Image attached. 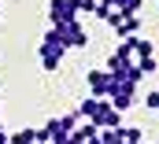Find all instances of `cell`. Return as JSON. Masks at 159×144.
I'll return each mask as SVG.
<instances>
[{
  "mask_svg": "<svg viewBox=\"0 0 159 144\" xmlns=\"http://www.w3.org/2000/svg\"><path fill=\"white\" fill-rule=\"evenodd\" d=\"M63 56H67L63 41H59V34H56V30L48 26V34L41 37V44H37V59H41V70L56 74V70H59V63H63Z\"/></svg>",
  "mask_w": 159,
  "mask_h": 144,
  "instance_id": "obj_1",
  "label": "cell"
},
{
  "mask_svg": "<svg viewBox=\"0 0 159 144\" xmlns=\"http://www.w3.org/2000/svg\"><path fill=\"white\" fill-rule=\"evenodd\" d=\"M78 122H81V118L74 115V111H70V115H56V118H48V122L41 126L37 133H41L44 144H48V141H67V137L78 129Z\"/></svg>",
  "mask_w": 159,
  "mask_h": 144,
  "instance_id": "obj_2",
  "label": "cell"
},
{
  "mask_svg": "<svg viewBox=\"0 0 159 144\" xmlns=\"http://www.w3.org/2000/svg\"><path fill=\"white\" fill-rule=\"evenodd\" d=\"M107 104L115 111H129L137 104V85L133 81H126V78H111V85H107V96H104Z\"/></svg>",
  "mask_w": 159,
  "mask_h": 144,
  "instance_id": "obj_3",
  "label": "cell"
},
{
  "mask_svg": "<svg viewBox=\"0 0 159 144\" xmlns=\"http://www.w3.org/2000/svg\"><path fill=\"white\" fill-rule=\"evenodd\" d=\"M59 41H63V48H85L89 44V30H85V22L81 19H70V22H63V26H52Z\"/></svg>",
  "mask_w": 159,
  "mask_h": 144,
  "instance_id": "obj_4",
  "label": "cell"
},
{
  "mask_svg": "<svg viewBox=\"0 0 159 144\" xmlns=\"http://www.w3.org/2000/svg\"><path fill=\"white\" fill-rule=\"evenodd\" d=\"M70 19H78L74 0H48V22H52V26H63V22H70Z\"/></svg>",
  "mask_w": 159,
  "mask_h": 144,
  "instance_id": "obj_5",
  "label": "cell"
},
{
  "mask_svg": "<svg viewBox=\"0 0 159 144\" xmlns=\"http://www.w3.org/2000/svg\"><path fill=\"white\" fill-rule=\"evenodd\" d=\"M85 81H89V96H107V85H111V74L107 70H89L85 74Z\"/></svg>",
  "mask_w": 159,
  "mask_h": 144,
  "instance_id": "obj_6",
  "label": "cell"
},
{
  "mask_svg": "<svg viewBox=\"0 0 159 144\" xmlns=\"http://www.w3.org/2000/svg\"><path fill=\"white\" fill-rule=\"evenodd\" d=\"M111 30H115V41H126V37H133L137 30H141V19H137V15H122Z\"/></svg>",
  "mask_w": 159,
  "mask_h": 144,
  "instance_id": "obj_7",
  "label": "cell"
},
{
  "mask_svg": "<svg viewBox=\"0 0 159 144\" xmlns=\"http://www.w3.org/2000/svg\"><path fill=\"white\" fill-rule=\"evenodd\" d=\"M100 141V129L93 122H78V129L70 133V144H96Z\"/></svg>",
  "mask_w": 159,
  "mask_h": 144,
  "instance_id": "obj_8",
  "label": "cell"
},
{
  "mask_svg": "<svg viewBox=\"0 0 159 144\" xmlns=\"http://www.w3.org/2000/svg\"><path fill=\"white\" fill-rule=\"evenodd\" d=\"M104 4H111V7H115L119 15H137L144 0H104Z\"/></svg>",
  "mask_w": 159,
  "mask_h": 144,
  "instance_id": "obj_9",
  "label": "cell"
},
{
  "mask_svg": "<svg viewBox=\"0 0 159 144\" xmlns=\"http://www.w3.org/2000/svg\"><path fill=\"white\" fill-rule=\"evenodd\" d=\"M7 141H11V144H37L41 133H37V129H19V133H7Z\"/></svg>",
  "mask_w": 159,
  "mask_h": 144,
  "instance_id": "obj_10",
  "label": "cell"
},
{
  "mask_svg": "<svg viewBox=\"0 0 159 144\" xmlns=\"http://www.w3.org/2000/svg\"><path fill=\"white\" fill-rule=\"evenodd\" d=\"M74 11H78V19L81 15H93L96 11V0H74Z\"/></svg>",
  "mask_w": 159,
  "mask_h": 144,
  "instance_id": "obj_11",
  "label": "cell"
},
{
  "mask_svg": "<svg viewBox=\"0 0 159 144\" xmlns=\"http://www.w3.org/2000/svg\"><path fill=\"white\" fill-rule=\"evenodd\" d=\"M144 107H152V111H159V92H148V96H144Z\"/></svg>",
  "mask_w": 159,
  "mask_h": 144,
  "instance_id": "obj_12",
  "label": "cell"
},
{
  "mask_svg": "<svg viewBox=\"0 0 159 144\" xmlns=\"http://www.w3.org/2000/svg\"><path fill=\"white\" fill-rule=\"evenodd\" d=\"M0 4H4V0H0Z\"/></svg>",
  "mask_w": 159,
  "mask_h": 144,
  "instance_id": "obj_13",
  "label": "cell"
}]
</instances>
